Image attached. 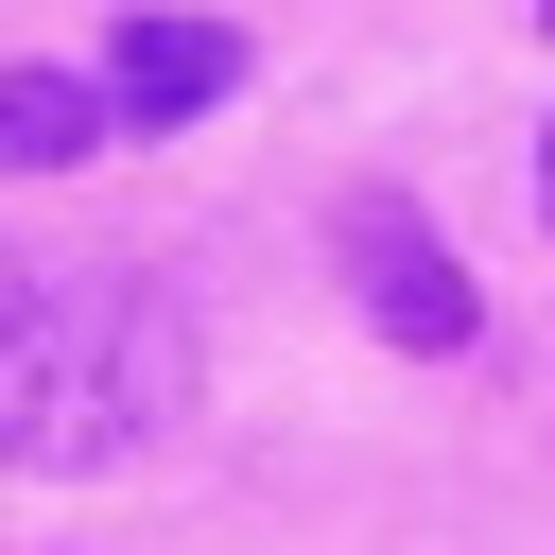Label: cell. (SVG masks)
Listing matches in <instances>:
<instances>
[{"instance_id": "6da1fadb", "label": "cell", "mask_w": 555, "mask_h": 555, "mask_svg": "<svg viewBox=\"0 0 555 555\" xmlns=\"http://www.w3.org/2000/svg\"><path fill=\"white\" fill-rule=\"evenodd\" d=\"M208 347L139 260H0V468H121L191 416Z\"/></svg>"}, {"instance_id": "7a4b0ae2", "label": "cell", "mask_w": 555, "mask_h": 555, "mask_svg": "<svg viewBox=\"0 0 555 555\" xmlns=\"http://www.w3.org/2000/svg\"><path fill=\"white\" fill-rule=\"evenodd\" d=\"M330 260H347V295L382 312V347H416V364L486 347V278L434 243V208H416V191H347V208H330Z\"/></svg>"}, {"instance_id": "3957f363", "label": "cell", "mask_w": 555, "mask_h": 555, "mask_svg": "<svg viewBox=\"0 0 555 555\" xmlns=\"http://www.w3.org/2000/svg\"><path fill=\"white\" fill-rule=\"evenodd\" d=\"M104 87H121V121H208L243 87V35L225 17H121L104 35Z\"/></svg>"}, {"instance_id": "277c9868", "label": "cell", "mask_w": 555, "mask_h": 555, "mask_svg": "<svg viewBox=\"0 0 555 555\" xmlns=\"http://www.w3.org/2000/svg\"><path fill=\"white\" fill-rule=\"evenodd\" d=\"M121 139V87L104 69H35V52H0V173H87Z\"/></svg>"}, {"instance_id": "5b68a950", "label": "cell", "mask_w": 555, "mask_h": 555, "mask_svg": "<svg viewBox=\"0 0 555 555\" xmlns=\"http://www.w3.org/2000/svg\"><path fill=\"white\" fill-rule=\"evenodd\" d=\"M538 208H555V139H538Z\"/></svg>"}, {"instance_id": "8992f818", "label": "cell", "mask_w": 555, "mask_h": 555, "mask_svg": "<svg viewBox=\"0 0 555 555\" xmlns=\"http://www.w3.org/2000/svg\"><path fill=\"white\" fill-rule=\"evenodd\" d=\"M538 17H555V0H538Z\"/></svg>"}]
</instances>
